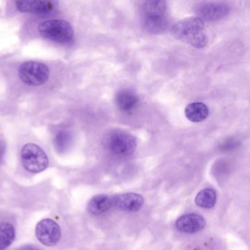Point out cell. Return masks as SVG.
Wrapping results in <instances>:
<instances>
[{"mask_svg":"<svg viewBox=\"0 0 250 250\" xmlns=\"http://www.w3.org/2000/svg\"><path fill=\"white\" fill-rule=\"evenodd\" d=\"M143 28L151 34H159L166 30L168 24L167 6L164 0H148L140 8Z\"/></svg>","mask_w":250,"mask_h":250,"instance_id":"1","label":"cell"},{"mask_svg":"<svg viewBox=\"0 0 250 250\" xmlns=\"http://www.w3.org/2000/svg\"><path fill=\"white\" fill-rule=\"evenodd\" d=\"M172 33L178 40L197 49L205 47L208 43L204 21L197 17H189L175 23Z\"/></svg>","mask_w":250,"mask_h":250,"instance_id":"2","label":"cell"},{"mask_svg":"<svg viewBox=\"0 0 250 250\" xmlns=\"http://www.w3.org/2000/svg\"><path fill=\"white\" fill-rule=\"evenodd\" d=\"M106 150L117 157H126L131 156L137 148V139L132 134L115 129L109 131L104 140Z\"/></svg>","mask_w":250,"mask_h":250,"instance_id":"3","label":"cell"},{"mask_svg":"<svg viewBox=\"0 0 250 250\" xmlns=\"http://www.w3.org/2000/svg\"><path fill=\"white\" fill-rule=\"evenodd\" d=\"M40 36L59 43H70L74 41V31L69 22L63 20H49L38 26Z\"/></svg>","mask_w":250,"mask_h":250,"instance_id":"4","label":"cell"},{"mask_svg":"<svg viewBox=\"0 0 250 250\" xmlns=\"http://www.w3.org/2000/svg\"><path fill=\"white\" fill-rule=\"evenodd\" d=\"M23 166L28 172L39 173L49 166V159L43 149L33 143H27L21 150Z\"/></svg>","mask_w":250,"mask_h":250,"instance_id":"5","label":"cell"},{"mask_svg":"<svg viewBox=\"0 0 250 250\" xmlns=\"http://www.w3.org/2000/svg\"><path fill=\"white\" fill-rule=\"evenodd\" d=\"M20 80L29 86L37 87L44 84L49 77L47 65L36 61H27L20 65L19 69Z\"/></svg>","mask_w":250,"mask_h":250,"instance_id":"6","label":"cell"},{"mask_svg":"<svg viewBox=\"0 0 250 250\" xmlns=\"http://www.w3.org/2000/svg\"><path fill=\"white\" fill-rule=\"evenodd\" d=\"M36 235L43 245L53 247L61 239V228L53 219H43L36 225Z\"/></svg>","mask_w":250,"mask_h":250,"instance_id":"7","label":"cell"},{"mask_svg":"<svg viewBox=\"0 0 250 250\" xmlns=\"http://www.w3.org/2000/svg\"><path fill=\"white\" fill-rule=\"evenodd\" d=\"M195 12L203 21H214L226 17L229 7L221 2H202L196 6Z\"/></svg>","mask_w":250,"mask_h":250,"instance_id":"8","label":"cell"},{"mask_svg":"<svg viewBox=\"0 0 250 250\" xmlns=\"http://www.w3.org/2000/svg\"><path fill=\"white\" fill-rule=\"evenodd\" d=\"M15 5L20 12L44 15L55 10L56 2L48 0H17Z\"/></svg>","mask_w":250,"mask_h":250,"instance_id":"9","label":"cell"},{"mask_svg":"<svg viewBox=\"0 0 250 250\" xmlns=\"http://www.w3.org/2000/svg\"><path fill=\"white\" fill-rule=\"evenodd\" d=\"M112 198V208L124 211H138L144 204L143 196L136 193H124Z\"/></svg>","mask_w":250,"mask_h":250,"instance_id":"10","label":"cell"},{"mask_svg":"<svg viewBox=\"0 0 250 250\" xmlns=\"http://www.w3.org/2000/svg\"><path fill=\"white\" fill-rule=\"evenodd\" d=\"M204 218L197 213H188L180 216L175 222V226L180 232L193 234L203 230L206 227Z\"/></svg>","mask_w":250,"mask_h":250,"instance_id":"11","label":"cell"},{"mask_svg":"<svg viewBox=\"0 0 250 250\" xmlns=\"http://www.w3.org/2000/svg\"><path fill=\"white\" fill-rule=\"evenodd\" d=\"M117 106L124 112H131L138 106L139 98L130 90H120L115 98Z\"/></svg>","mask_w":250,"mask_h":250,"instance_id":"12","label":"cell"},{"mask_svg":"<svg viewBox=\"0 0 250 250\" xmlns=\"http://www.w3.org/2000/svg\"><path fill=\"white\" fill-rule=\"evenodd\" d=\"M112 208V197L106 194L95 196L87 204V210L93 215H100Z\"/></svg>","mask_w":250,"mask_h":250,"instance_id":"13","label":"cell"},{"mask_svg":"<svg viewBox=\"0 0 250 250\" xmlns=\"http://www.w3.org/2000/svg\"><path fill=\"white\" fill-rule=\"evenodd\" d=\"M209 110L205 104L194 102L189 104L185 109V115L188 121L199 123L204 121L208 116Z\"/></svg>","mask_w":250,"mask_h":250,"instance_id":"14","label":"cell"},{"mask_svg":"<svg viewBox=\"0 0 250 250\" xmlns=\"http://www.w3.org/2000/svg\"><path fill=\"white\" fill-rule=\"evenodd\" d=\"M223 247L220 241L213 237L202 238L192 241L183 250H222Z\"/></svg>","mask_w":250,"mask_h":250,"instance_id":"15","label":"cell"},{"mask_svg":"<svg viewBox=\"0 0 250 250\" xmlns=\"http://www.w3.org/2000/svg\"><path fill=\"white\" fill-rule=\"evenodd\" d=\"M216 192L213 188H206L197 194L195 203L201 208L210 209L216 204Z\"/></svg>","mask_w":250,"mask_h":250,"instance_id":"16","label":"cell"},{"mask_svg":"<svg viewBox=\"0 0 250 250\" xmlns=\"http://www.w3.org/2000/svg\"><path fill=\"white\" fill-rule=\"evenodd\" d=\"M16 238L15 228L11 224L0 223V250L11 245Z\"/></svg>","mask_w":250,"mask_h":250,"instance_id":"17","label":"cell"},{"mask_svg":"<svg viewBox=\"0 0 250 250\" xmlns=\"http://www.w3.org/2000/svg\"><path fill=\"white\" fill-rule=\"evenodd\" d=\"M70 135L71 134H69V132L65 130H61L57 134L55 139V144L58 150H65V147L69 143L70 139H71Z\"/></svg>","mask_w":250,"mask_h":250,"instance_id":"18","label":"cell"},{"mask_svg":"<svg viewBox=\"0 0 250 250\" xmlns=\"http://www.w3.org/2000/svg\"><path fill=\"white\" fill-rule=\"evenodd\" d=\"M19 250H41L40 249L32 245H26L21 247Z\"/></svg>","mask_w":250,"mask_h":250,"instance_id":"19","label":"cell"}]
</instances>
